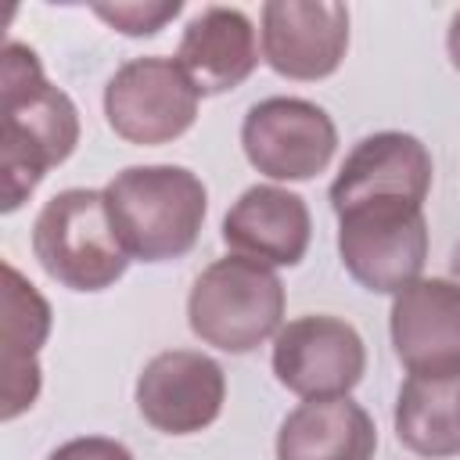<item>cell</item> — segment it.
Returning a JSON list of instances; mask_svg holds the SVG:
<instances>
[{"mask_svg": "<svg viewBox=\"0 0 460 460\" xmlns=\"http://www.w3.org/2000/svg\"><path fill=\"white\" fill-rule=\"evenodd\" d=\"M446 50H449L453 68L460 72V11L449 18V29H446Z\"/></svg>", "mask_w": 460, "mask_h": 460, "instance_id": "ffe728a7", "label": "cell"}, {"mask_svg": "<svg viewBox=\"0 0 460 460\" xmlns=\"http://www.w3.org/2000/svg\"><path fill=\"white\" fill-rule=\"evenodd\" d=\"M431 151L402 129H381L363 137L341 162L331 183V208L334 216L374 198H406L424 205L431 190Z\"/></svg>", "mask_w": 460, "mask_h": 460, "instance_id": "7c38bea8", "label": "cell"}, {"mask_svg": "<svg viewBox=\"0 0 460 460\" xmlns=\"http://www.w3.org/2000/svg\"><path fill=\"white\" fill-rule=\"evenodd\" d=\"M187 323L205 345L244 356L284 327V284L266 262L244 255L216 259L187 295Z\"/></svg>", "mask_w": 460, "mask_h": 460, "instance_id": "3957f363", "label": "cell"}, {"mask_svg": "<svg viewBox=\"0 0 460 460\" xmlns=\"http://www.w3.org/2000/svg\"><path fill=\"white\" fill-rule=\"evenodd\" d=\"M183 11L180 0H144V4H93V14L122 36H155Z\"/></svg>", "mask_w": 460, "mask_h": 460, "instance_id": "ac0fdd59", "label": "cell"}, {"mask_svg": "<svg viewBox=\"0 0 460 460\" xmlns=\"http://www.w3.org/2000/svg\"><path fill=\"white\" fill-rule=\"evenodd\" d=\"M176 65L198 86V93L237 90L259 65L255 25L237 7H201L176 47Z\"/></svg>", "mask_w": 460, "mask_h": 460, "instance_id": "5bb4252c", "label": "cell"}, {"mask_svg": "<svg viewBox=\"0 0 460 460\" xmlns=\"http://www.w3.org/2000/svg\"><path fill=\"white\" fill-rule=\"evenodd\" d=\"M137 410L162 435L205 431L226 402L223 367L194 349H169L144 363L137 377Z\"/></svg>", "mask_w": 460, "mask_h": 460, "instance_id": "30bf717a", "label": "cell"}, {"mask_svg": "<svg viewBox=\"0 0 460 460\" xmlns=\"http://www.w3.org/2000/svg\"><path fill=\"white\" fill-rule=\"evenodd\" d=\"M313 216L305 198L277 183L248 187L223 216V244L266 266H298L309 252Z\"/></svg>", "mask_w": 460, "mask_h": 460, "instance_id": "4fadbf2b", "label": "cell"}, {"mask_svg": "<svg viewBox=\"0 0 460 460\" xmlns=\"http://www.w3.org/2000/svg\"><path fill=\"white\" fill-rule=\"evenodd\" d=\"M47 460H133V453L104 435H83V438H68L61 442Z\"/></svg>", "mask_w": 460, "mask_h": 460, "instance_id": "d6986e66", "label": "cell"}, {"mask_svg": "<svg viewBox=\"0 0 460 460\" xmlns=\"http://www.w3.org/2000/svg\"><path fill=\"white\" fill-rule=\"evenodd\" d=\"M198 101L201 93L176 58L147 54L115 68L104 86V119L126 144L158 147L194 126Z\"/></svg>", "mask_w": 460, "mask_h": 460, "instance_id": "8992f818", "label": "cell"}, {"mask_svg": "<svg viewBox=\"0 0 460 460\" xmlns=\"http://www.w3.org/2000/svg\"><path fill=\"white\" fill-rule=\"evenodd\" d=\"M79 144L75 101L43 75L29 43L7 40L0 72V212H14Z\"/></svg>", "mask_w": 460, "mask_h": 460, "instance_id": "6da1fadb", "label": "cell"}, {"mask_svg": "<svg viewBox=\"0 0 460 460\" xmlns=\"http://www.w3.org/2000/svg\"><path fill=\"white\" fill-rule=\"evenodd\" d=\"M395 435L417 456H460V374H410L395 399Z\"/></svg>", "mask_w": 460, "mask_h": 460, "instance_id": "e0dca14e", "label": "cell"}, {"mask_svg": "<svg viewBox=\"0 0 460 460\" xmlns=\"http://www.w3.org/2000/svg\"><path fill=\"white\" fill-rule=\"evenodd\" d=\"M104 205L129 259L169 262L198 244L208 190L183 165H129L108 180Z\"/></svg>", "mask_w": 460, "mask_h": 460, "instance_id": "7a4b0ae2", "label": "cell"}, {"mask_svg": "<svg viewBox=\"0 0 460 460\" xmlns=\"http://www.w3.org/2000/svg\"><path fill=\"white\" fill-rule=\"evenodd\" d=\"M388 334L406 374H460V284L420 277L392 298Z\"/></svg>", "mask_w": 460, "mask_h": 460, "instance_id": "8fae6325", "label": "cell"}, {"mask_svg": "<svg viewBox=\"0 0 460 460\" xmlns=\"http://www.w3.org/2000/svg\"><path fill=\"white\" fill-rule=\"evenodd\" d=\"M377 428L370 413L349 399H305L277 431V460H374Z\"/></svg>", "mask_w": 460, "mask_h": 460, "instance_id": "2e32d148", "label": "cell"}, {"mask_svg": "<svg viewBox=\"0 0 460 460\" xmlns=\"http://www.w3.org/2000/svg\"><path fill=\"white\" fill-rule=\"evenodd\" d=\"M50 334V302L11 262H4V406L14 420L40 395V349Z\"/></svg>", "mask_w": 460, "mask_h": 460, "instance_id": "9a60e30c", "label": "cell"}, {"mask_svg": "<svg viewBox=\"0 0 460 460\" xmlns=\"http://www.w3.org/2000/svg\"><path fill=\"white\" fill-rule=\"evenodd\" d=\"M32 255L43 273L68 291H104L129 266L104 190L93 187L58 190L40 208L32 223Z\"/></svg>", "mask_w": 460, "mask_h": 460, "instance_id": "277c9868", "label": "cell"}, {"mask_svg": "<svg viewBox=\"0 0 460 460\" xmlns=\"http://www.w3.org/2000/svg\"><path fill=\"white\" fill-rule=\"evenodd\" d=\"M241 147L270 180H313L338 151V126L305 97H266L248 108Z\"/></svg>", "mask_w": 460, "mask_h": 460, "instance_id": "52a82bcc", "label": "cell"}, {"mask_svg": "<svg viewBox=\"0 0 460 460\" xmlns=\"http://www.w3.org/2000/svg\"><path fill=\"white\" fill-rule=\"evenodd\" d=\"M449 270L460 277V241H456V248H453V255H449Z\"/></svg>", "mask_w": 460, "mask_h": 460, "instance_id": "44dd1931", "label": "cell"}, {"mask_svg": "<svg viewBox=\"0 0 460 460\" xmlns=\"http://www.w3.org/2000/svg\"><path fill=\"white\" fill-rule=\"evenodd\" d=\"M273 374L302 399L349 395L367 374V345L349 320L309 313L277 331Z\"/></svg>", "mask_w": 460, "mask_h": 460, "instance_id": "ba28073f", "label": "cell"}, {"mask_svg": "<svg viewBox=\"0 0 460 460\" xmlns=\"http://www.w3.org/2000/svg\"><path fill=\"white\" fill-rule=\"evenodd\" d=\"M262 18V61L298 83L327 79L349 50V7L338 0H270Z\"/></svg>", "mask_w": 460, "mask_h": 460, "instance_id": "9c48e42d", "label": "cell"}, {"mask_svg": "<svg viewBox=\"0 0 460 460\" xmlns=\"http://www.w3.org/2000/svg\"><path fill=\"white\" fill-rule=\"evenodd\" d=\"M338 255L349 277L370 295H399L428 262L424 205L374 198L338 212Z\"/></svg>", "mask_w": 460, "mask_h": 460, "instance_id": "5b68a950", "label": "cell"}]
</instances>
